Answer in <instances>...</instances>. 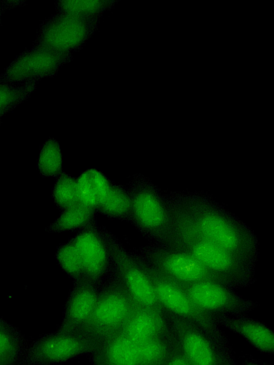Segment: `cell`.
<instances>
[{
  "label": "cell",
  "mask_w": 274,
  "mask_h": 365,
  "mask_svg": "<svg viewBox=\"0 0 274 365\" xmlns=\"http://www.w3.org/2000/svg\"><path fill=\"white\" fill-rule=\"evenodd\" d=\"M97 343L81 329L45 334L28 346L20 365H54L92 353Z\"/></svg>",
  "instance_id": "7"
},
{
  "label": "cell",
  "mask_w": 274,
  "mask_h": 365,
  "mask_svg": "<svg viewBox=\"0 0 274 365\" xmlns=\"http://www.w3.org/2000/svg\"><path fill=\"white\" fill-rule=\"evenodd\" d=\"M27 348L20 330L6 320L0 324V365H20Z\"/></svg>",
  "instance_id": "19"
},
{
  "label": "cell",
  "mask_w": 274,
  "mask_h": 365,
  "mask_svg": "<svg viewBox=\"0 0 274 365\" xmlns=\"http://www.w3.org/2000/svg\"><path fill=\"white\" fill-rule=\"evenodd\" d=\"M91 354L93 365H139L136 344L121 333L97 343Z\"/></svg>",
  "instance_id": "17"
},
{
  "label": "cell",
  "mask_w": 274,
  "mask_h": 365,
  "mask_svg": "<svg viewBox=\"0 0 274 365\" xmlns=\"http://www.w3.org/2000/svg\"><path fill=\"white\" fill-rule=\"evenodd\" d=\"M136 305L119 279L110 271L99 287L92 313L78 329L98 343L120 333Z\"/></svg>",
  "instance_id": "3"
},
{
  "label": "cell",
  "mask_w": 274,
  "mask_h": 365,
  "mask_svg": "<svg viewBox=\"0 0 274 365\" xmlns=\"http://www.w3.org/2000/svg\"><path fill=\"white\" fill-rule=\"evenodd\" d=\"M131 199V218L141 230L162 237L170 225V213L150 189L136 183L128 190Z\"/></svg>",
  "instance_id": "13"
},
{
  "label": "cell",
  "mask_w": 274,
  "mask_h": 365,
  "mask_svg": "<svg viewBox=\"0 0 274 365\" xmlns=\"http://www.w3.org/2000/svg\"><path fill=\"white\" fill-rule=\"evenodd\" d=\"M171 215L196 234L251 261L256 244L251 233L227 214L198 200L180 202Z\"/></svg>",
  "instance_id": "1"
},
{
  "label": "cell",
  "mask_w": 274,
  "mask_h": 365,
  "mask_svg": "<svg viewBox=\"0 0 274 365\" xmlns=\"http://www.w3.org/2000/svg\"><path fill=\"white\" fill-rule=\"evenodd\" d=\"M170 220L169 227L162 236L168 246L191 254L230 287L246 281L251 261L200 236L171 214Z\"/></svg>",
  "instance_id": "2"
},
{
  "label": "cell",
  "mask_w": 274,
  "mask_h": 365,
  "mask_svg": "<svg viewBox=\"0 0 274 365\" xmlns=\"http://www.w3.org/2000/svg\"><path fill=\"white\" fill-rule=\"evenodd\" d=\"M71 60V54L32 46L20 53L0 75V83L21 85L51 77Z\"/></svg>",
  "instance_id": "11"
},
{
  "label": "cell",
  "mask_w": 274,
  "mask_h": 365,
  "mask_svg": "<svg viewBox=\"0 0 274 365\" xmlns=\"http://www.w3.org/2000/svg\"><path fill=\"white\" fill-rule=\"evenodd\" d=\"M180 286L199 309L214 318L243 314L255 306L218 281L203 280Z\"/></svg>",
  "instance_id": "10"
},
{
  "label": "cell",
  "mask_w": 274,
  "mask_h": 365,
  "mask_svg": "<svg viewBox=\"0 0 274 365\" xmlns=\"http://www.w3.org/2000/svg\"><path fill=\"white\" fill-rule=\"evenodd\" d=\"M243 365H261V364H259L257 363H253V362H248V363L244 364Z\"/></svg>",
  "instance_id": "31"
},
{
  "label": "cell",
  "mask_w": 274,
  "mask_h": 365,
  "mask_svg": "<svg viewBox=\"0 0 274 365\" xmlns=\"http://www.w3.org/2000/svg\"><path fill=\"white\" fill-rule=\"evenodd\" d=\"M72 239L82 262L83 278L100 286L111 271L108 248L101 227L95 222Z\"/></svg>",
  "instance_id": "12"
},
{
  "label": "cell",
  "mask_w": 274,
  "mask_h": 365,
  "mask_svg": "<svg viewBox=\"0 0 274 365\" xmlns=\"http://www.w3.org/2000/svg\"><path fill=\"white\" fill-rule=\"evenodd\" d=\"M18 4L16 1H0V24H1V17L4 11L6 9H9L12 7L17 6Z\"/></svg>",
  "instance_id": "30"
},
{
  "label": "cell",
  "mask_w": 274,
  "mask_h": 365,
  "mask_svg": "<svg viewBox=\"0 0 274 365\" xmlns=\"http://www.w3.org/2000/svg\"><path fill=\"white\" fill-rule=\"evenodd\" d=\"M175 345L172 334L137 344L139 365H164Z\"/></svg>",
  "instance_id": "20"
},
{
  "label": "cell",
  "mask_w": 274,
  "mask_h": 365,
  "mask_svg": "<svg viewBox=\"0 0 274 365\" xmlns=\"http://www.w3.org/2000/svg\"><path fill=\"white\" fill-rule=\"evenodd\" d=\"M164 365H193L182 353L176 343Z\"/></svg>",
  "instance_id": "29"
},
{
  "label": "cell",
  "mask_w": 274,
  "mask_h": 365,
  "mask_svg": "<svg viewBox=\"0 0 274 365\" xmlns=\"http://www.w3.org/2000/svg\"><path fill=\"white\" fill-rule=\"evenodd\" d=\"M78 202L96 211L98 200L86 170L76 178Z\"/></svg>",
  "instance_id": "27"
},
{
  "label": "cell",
  "mask_w": 274,
  "mask_h": 365,
  "mask_svg": "<svg viewBox=\"0 0 274 365\" xmlns=\"http://www.w3.org/2000/svg\"><path fill=\"white\" fill-rule=\"evenodd\" d=\"M137 256L180 285L203 280H214L225 284L191 254L168 245L149 247Z\"/></svg>",
  "instance_id": "8"
},
{
  "label": "cell",
  "mask_w": 274,
  "mask_h": 365,
  "mask_svg": "<svg viewBox=\"0 0 274 365\" xmlns=\"http://www.w3.org/2000/svg\"><path fill=\"white\" fill-rule=\"evenodd\" d=\"M1 118H0V121H1Z\"/></svg>",
  "instance_id": "33"
},
{
  "label": "cell",
  "mask_w": 274,
  "mask_h": 365,
  "mask_svg": "<svg viewBox=\"0 0 274 365\" xmlns=\"http://www.w3.org/2000/svg\"><path fill=\"white\" fill-rule=\"evenodd\" d=\"M39 82L33 80L21 85L0 83V118L27 100Z\"/></svg>",
  "instance_id": "22"
},
{
  "label": "cell",
  "mask_w": 274,
  "mask_h": 365,
  "mask_svg": "<svg viewBox=\"0 0 274 365\" xmlns=\"http://www.w3.org/2000/svg\"><path fill=\"white\" fill-rule=\"evenodd\" d=\"M169 317L172 336L193 365H233L225 345L194 324L173 315Z\"/></svg>",
  "instance_id": "9"
},
{
  "label": "cell",
  "mask_w": 274,
  "mask_h": 365,
  "mask_svg": "<svg viewBox=\"0 0 274 365\" xmlns=\"http://www.w3.org/2000/svg\"><path fill=\"white\" fill-rule=\"evenodd\" d=\"M100 19L53 14L40 22L32 46L72 55L83 48L97 30Z\"/></svg>",
  "instance_id": "4"
},
{
  "label": "cell",
  "mask_w": 274,
  "mask_h": 365,
  "mask_svg": "<svg viewBox=\"0 0 274 365\" xmlns=\"http://www.w3.org/2000/svg\"><path fill=\"white\" fill-rule=\"evenodd\" d=\"M86 171L88 173L91 185L96 195L98 205V204L107 194L111 182L102 172L96 169L88 168L86 170Z\"/></svg>",
  "instance_id": "28"
},
{
  "label": "cell",
  "mask_w": 274,
  "mask_h": 365,
  "mask_svg": "<svg viewBox=\"0 0 274 365\" xmlns=\"http://www.w3.org/2000/svg\"><path fill=\"white\" fill-rule=\"evenodd\" d=\"M216 324L241 336L253 347L261 352L273 354L274 334L263 322L245 316H218L215 317Z\"/></svg>",
  "instance_id": "16"
},
{
  "label": "cell",
  "mask_w": 274,
  "mask_h": 365,
  "mask_svg": "<svg viewBox=\"0 0 274 365\" xmlns=\"http://www.w3.org/2000/svg\"><path fill=\"white\" fill-rule=\"evenodd\" d=\"M96 211L80 202H76L62 210L60 215L45 229L49 233L79 232L93 223Z\"/></svg>",
  "instance_id": "18"
},
{
  "label": "cell",
  "mask_w": 274,
  "mask_h": 365,
  "mask_svg": "<svg viewBox=\"0 0 274 365\" xmlns=\"http://www.w3.org/2000/svg\"><path fill=\"white\" fill-rule=\"evenodd\" d=\"M139 259L152 280L161 307L168 314L194 324L216 341L225 346L224 335L215 318L199 309L178 283L140 258Z\"/></svg>",
  "instance_id": "6"
},
{
  "label": "cell",
  "mask_w": 274,
  "mask_h": 365,
  "mask_svg": "<svg viewBox=\"0 0 274 365\" xmlns=\"http://www.w3.org/2000/svg\"><path fill=\"white\" fill-rule=\"evenodd\" d=\"M37 169L43 178H56L62 170V155L59 142L50 138L41 146Z\"/></svg>",
  "instance_id": "23"
},
{
  "label": "cell",
  "mask_w": 274,
  "mask_h": 365,
  "mask_svg": "<svg viewBox=\"0 0 274 365\" xmlns=\"http://www.w3.org/2000/svg\"><path fill=\"white\" fill-rule=\"evenodd\" d=\"M136 345L171 334L169 314L161 309L136 305L121 332Z\"/></svg>",
  "instance_id": "14"
},
{
  "label": "cell",
  "mask_w": 274,
  "mask_h": 365,
  "mask_svg": "<svg viewBox=\"0 0 274 365\" xmlns=\"http://www.w3.org/2000/svg\"><path fill=\"white\" fill-rule=\"evenodd\" d=\"M101 229L108 248L111 271L121 282L133 301L141 307L165 311L158 301L152 280L139 258L128 252L105 227H101Z\"/></svg>",
  "instance_id": "5"
},
{
  "label": "cell",
  "mask_w": 274,
  "mask_h": 365,
  "mask_svg": "<svg viewBox=\"0 0 274 365\" xmlns=\"http://www.w3.org/2000/svg\"><path fill=\"white\" fill-rule=\"evenodd\" d=\"M4 321H5V319H4L3 318H1V317H0V324H1V323H2V322H4Z\"/></svg>",
  "instance_id": "32"
},
{
  "label": "cell",
  "mask_w": 274,
  "mask_h": 365,
  "mask_svg": "<svg viewBox=\"0 0 274 365\" xmlns=\"http://www.w3.org/2000/svg\"><path fill=\"white\" fill-rule=\"evenodd\" d=\"M51 197L55 205L61 211L78 202L76 178L62 171L56 178Z\"/></svg>",
  "instance_id": "26"
},
{
  "label": "cell",
  "mask_w": 274,
  "mask_h": 365,
  "mask_svg": "<svg viewBox=\"0 0 274 365\" xmlns=\"http://www.w3.org/2000/svg\"><path fill=\"white\" fill-rule=\"evenodd\" d=\"M96 212L110 218H131V199L128 190L111 182L107 194L97 206Z\"/></svg>",
  "instance_id": "21"
},
{
  "label": "cell",
  "mask_w": 274,
  "mask_h": 365,
  "mask_svg": "<svg viewBox=\"0 0 274 365\" xmlns=\"http://www.w3.org/2000/svg\"><path fill=\"white\" fill-rule=\"evenodd\" d=\"M55 256L59 265L73 282L83 278L82 262L72 238L58 247Z\"/></svg>",
  "instance_id": "25"
},
{
  "label": "cell",
  "mask_w": 274,
  "mask_h": 365,
  "mask_svg": "<svg viewBox=\"0 0 274 365\" xmlns=\"http://www.w3.org/2000/svg\"><path fill=\"white\" fill-rule=\"evenodd\" d=\"M99 287L86 278L73 282L59 330L78 329L88 319L95 307Z\"/></svg>",
  "instance_id": "15"
},
{
  "label": "cell",
  "mask_w": 274,
  "mask_h": 365,
  "mask_svg": "<svg viewBox=\"0 0 274 365\" xmlns=\"http://www.w3.org/2000/svg\"><path fill=\"white\" fill-rule=\"evenodd\" d=\"M113 2L108 1H56V13L84 17H101Z\"/></svg>",
  "instance_id": "24"
}]
</instances>
